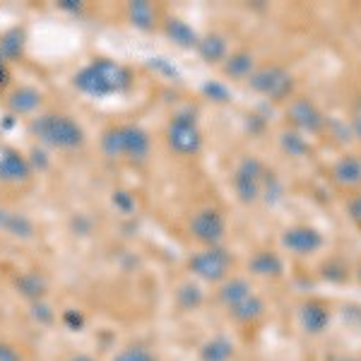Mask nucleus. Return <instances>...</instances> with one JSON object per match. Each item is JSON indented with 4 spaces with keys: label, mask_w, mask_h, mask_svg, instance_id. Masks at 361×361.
Returning a JSON list of instances; mask_svg holds the SVG:
<instances>
[{
    "label": "nucleus",
    "mask_w": 361,
    "mask_h": 361,
    "mask_svg": "<svg viewBox=\"0 0 361 361\" xmlns=\"http://www.w3.org/2000/svg\"><path fill=\"white\" fill-rule=\"evenodd\" d=\"M263 178H265V171L258 159H243L234 176L236 195L241 197L243 202H255L258 195L263 193Z\"/></svg>",
    "instance_id": "nucleus-6"
},
{
    "label": "nucleus",
    "mask_w": 361,
    "mask_h": 361,
    "mask_svg": "<svg viewBox=\"0 0 361 361\" xmlns=\"http://www.w3.org/2000/svg\"><path fill=\"white\" fill-rule=\"evenodd\" d=\"M349 212H352V217L361 224V195L352 200V205H349Z\"/></svg>",
    "instance_id": "nucleus-33"
},
{
    "label": "nucleus",
    "mask_w": 361,
    "mask_h": 361,
    "mask_svg": "<svg viewBox=\"0 0 361 361\" xmlns=\"http://www.w3.org/2000/svg\"><path fill=\"white\" fill-rule=\"evenodd\" d=\"M289 118H292V123L296 128H301V130H308V133H316L323 128V116L316 106H313L311 102H294L292 106H289Z\"/></svg>",
    "instance_id": "nucleus-11"
},
{
    "label": "nucleus",
    "mask_w": 361,
    "mask_h": 361,
    "mask_svg": "<svg viewBox=\"0 0 361 361\" xmlns=\"http://www.w3.org/2000/svg\"><path fill=\"white\" fill-rule=\"evenodd\" d=\"M197 51H200V56L205 58V61H222L226 56V42L222 37H205L197 42Z\"/></svg>",
    "instance_id": "nucleus-20"
},
{
    "label": "nucleus",
    "mask_w": 361,
    "mask_h": 361,
    "mask_svg": "<svg viewBox=\"0 0 361 361\" xmlns=\"http://www.w3.org/2000/svg\"><path fill=\"white\" fill-rule=\"evenodd\" d=\"M253 73V56L250 54H234L226 61V75L231 78H250Z\"/></svg>",
    "instance_id": "nucleus-21"
},
{
    "label": "nucleus",
    "mask_w": 361,
    "mask_h": 361,
    "mask_svg": "<svg viewBox=\"0 0 361 361\" xmlns=\"http://www.w3.org/2000/svg\"><path fill=\"white\" fill-rule=\"evenodd\" d=\"M229 311H231V316L238 318V320H250V318L260 316V311H263V304H260L258 296L250 294L246 301H241V304L234 306V308H229Z\"/></svg>",
    "instance_id": "nucleus-23"
},
{
    "label": "nucleus",
    "mask_w": 361,
    "mask_h": 361,
    "mask_svg": "<svg viewBox=\"0 0 361 361\" xmlns=\"http://www.w3.org/2000/svg\"><path fill=\"white\" fill-rule=\"evenodd\" d=\"M0 361H20V352L8 342H0Z\"/></svg>",
    "instance_id": "nucleus-29"
},
{
    "label": "nucleus",
    "mask_w": 361,
    "mask_h": 361,
    "mask_svg": "<svg viewBox=\"0 0 361 361\" xmlns=\"http://www.w3.org/2000/svg\"><path fill=\"white\" fill-rule=\"evenodd\" d=\"M169 147L180 157H190L197 154L202 147V133L197 128V121L193 114H176L169 123L166 130Z\"/></svg>",
    "instance_id": "nucleus-4"
},
{
    "label": "nucleus",
    "mask_w": 361,
    "mask_h": 361,
    "mask_svg": "<svg viewBox=\"0 0 361 361\" xmlns=\"http://www.w3.org/2000/svg\"><path fill=\"white\" fill-rule=\"evenodd\" d=\"M166 34L178 46H197V42H200V39H197V34L188 25H185L183 20H169L166 22Z\"/></svg>",
    "instance_id": "nucleus-18"
},
{
    "label": "nucleus",
    "mask_w": 361,
    "mask_h": 361,
    "mask_svg": "<svg viewBox=\"0 0 361 361\" xmlns=\"http://www.w3.org/2000/svg\"><path fill=\"white\" fill-rule=\"evenodd\" d=\"M32 178V164L15 147L0 142V183L20 185Z\"/></svg>",
    "instance_id": "nucleus-8"
},
{
    "label": "nucleus",
    "mask_w": 361,
    "mask_h": 361,
    "mask_svg": "<svg viewBox=\"0 0 361 361\" xmlns=\"http://www.w3.org/2000/svg\"><path fill=\"white\" fill-rule=\"evenodd\" d=\"M17 287H20V292L29 296V299H39V296L44 294V279L39 275H22L17 279Z\"/></svg>",
    "instance_id": "nucleus-24"
},
{
    "label": "nucleus",
    "mask_w": 361,
    "mask_h": 361,
    "mask_svg": "<svg viewBox=\"0 0 361 361\" xmlns=\"http://www.w3.org/2000/svg\"><path fill=\"white\" fill-rule=\"evenodd\" d=\"M231 347L229 342L222 340V337H217V340L207 342L205 347H202V359L205 361H226L231 357Z\"/></svg>",
    "instance_id": "nucleus-22"
},
{
    "label": "nucleus",
    "mask_w": 361,
    "mask_h": 361,
    "mask_svg": "<svg viewBox=\"0 0 361 361\" xmlns=\"http://www.w3.org/2000/svg\"><path fill=\"white\" fill-rule=\"evenodd\" d=\"M282 243L296 255H308L323 246V236L311 226H294V229L284 231Z\"/></svg>",
    "instance_id": "nucleus-10"
},
{
    "label": "nucleus",
    "mask_w": 361,
    "mask_h": 361,
    "mask_svg": "<svg viewBox=\"0 0 361 361\" xmlns=\"http://www.w3.org/2000/svg\"><path fill=\"white\" fill-rule=\"evenodd\" d=\"M250 85L255 92L270 97V99H284L292 92V75L282 68H265L250 75Z\"/></svg>",
    "instance_id": "nucleus-7"
},
{
    "label": "nucleus",
    "mask_w": 361,
    "mask_h": 361,
    "mask_svg": "<svg viewBox=\"0 0 361 361\" xmlns=\"http://www.w3.org/2000/svg\"><path fill=\"white\" fill-rule=\"evenodd\" d=\"M152 147V140L140 126H111L102 135V152L109 159L145 161Z\"/></svg>",
    "instance_id": "nucleus-3"
},
{
    "label": "nucleus",
    "mask_w": 361,
    "mask_h": 361,
    "mask_svg": "<svg viewBox=\"0 0 361 361\" xmlns=\"http://www.w3.org/2000/svg\"><path fill=\"white\" fill-rule=\"evenodd\" d=\"M114 361H157V359L142 347H128L121 354H116Z\"/></svg>",
    "instance_id": "nucleus-27"
},
{
    "label": "nucleus",
    "mask_w": 361,
    "mask_h": 361,
    "mask_svg": "<svg viewBox=\"0 0 361 361\" xmlns=\"http://www.w3.org/2000/svg\"><path fill=\"white\" fill-rule=\"evenodd\" d=\"M8 106L13 114H32L37 111L39 106H42V94H39L34 87H20V90H15L13 94L8 97Z\"/></svg>",
    "instance_id": "nucleus-12"
},
{
    "label": "nucleus",
    "mask_w": 361,
    "mask_h": 361,
    "mask_svg": "<svg viewBox=\"0 0 361 361\" xmlns=\"http://www.w3.org/2000/svg\"><path fill=\"white\" fill-rule=\"evenodd\" d=\"M32 135L46 147L78 149L85 145V130L66 114H44L32 121Z\"/></svg>",
    "instance_id": "nucleus-2"
},
{
    "label": "nucleus",
    "mask_w": 361,
    "mask_h": 361,
    "mask_svg": "<svg viewBox=\"0 0 361 361\" xmlns=\"http://www.w3.org/2000/svg\"><path fill=\"white\" fill-rule=\"evenodd\" d=\"M178 301L185 308L197 306V304H200V289L193 287V284H183V287H180V292H178Z\"/></svg>",
    "instance_id": "nucleus-28"
},
{
    "label": "nucleus",
    "mask_w": 361,
    "mask_h": 361,
    "mask_svg": "<svg viewBox=\"0 0 361 361\" xmlns=\"http://www.w3.org/2000/svg\"><path fill=\"white\" fill-rule=\"evenodd\" d=\"M250 270L255 272V275H279L282 272V260L277 258L275 253H267V250H263V253H258L253 260H250Z\"/></svg>",
    "instance_id": "nucleus-19"
},
{
    "label": "nucleus",
    "mask_w": 361,
    "mask_h": 361,
    "mask_svg": "<svg viewBox=\"0 0 361 361\" xmlns=\"http://www.w3.org/2000/svg\"><path fill=\"white\" fill-rule=\"evenodd\" d=\"M0 229H5L13 236H29L32 234V222H29L25 214H15V212L0 209Z\"/></svg>",
    "instance_id": "nucleus-16"
},
{
    "label": "nucleus",
    "mask_w": 361,
    "mask_h": 361,
    "mask_svg": "<svg viewBox=\"0 0 361 361\" xmlns=\"http://www.w3.org/2000/svg\"><path fill=\"white\" fill-rule=\"evenodd\" d=\"M114 202L118 205L123 212H130L133 209V197L128 195V193H116V197H114Z\"/></svg>",
    "instance_id": "nucleus-31"
},
{
    "label": "nucleus",
    "mask_w": 361,
    "mask_h": 361,
    "mask_svg": "<svg viewBox=\"0 0 361 361\" xmlns=\"http://www.w3.org/2000/svg\"><path fill=\"white\" fill-rule=\"evenodd\" d=\"M224 229H226L224 217L217 209H202V212H197L195 217L190 219V231H193V236L197 241L209 243V246L222 241Z\"/></svg>",
    "instance_id": "nucleus-9"
},
{
    "label": "nucleus",
    "mask_w": 361,
    "mask_h": 361,
    "mask_svg": "<svg viewBox=\"0 0 361 361\" xmlns=\"http://www.w3.org/2000/svg\"><path fill=\"white\" fill-rule=\"evenodd\" d=\"M229 265H231L229 253L217 246L200 250V253H195L193 258H190V270H193L197 277L207 279V282L222 279L226 275V270H229Z\"/></svg>",
    "instance_id": "nucleus-5"
},
{
    "label": "nucleus",
    "mask_w": 361,
    "mask_h": 361,
    "mask_svg": "<svg viewBox=\"0 0 361 361\" xmlns=\"http://www.w3.org/2000/svg\"><path fill=\"white\" fill-rule=\"evenodd\" d=\"M354 128H357V133H359V137H361V116L354 118Z\"/></svg>",
    "instance_id": "nucleus-34"
},
{
    "label": "nucleus",
    "mask_w": 361,
    "mask_h": 361,
    "mask_svg": "<svg viewBox=\"0 0 361 361\" xmlns=\"http://www.w3.org/2000/svg\"><path fill=\"white\" fill-rule=\"evenodd\" d=\"M250 294H253V292H250L246 279H231V282H226L224 287H222V292H219V296H222V301L226 304V308L238 306L241 301H246Z\"/></svg>",
    "instance_id": "nucleus-15"
},
{
    "label": "nucleus",
    "mask_w": 361,
    "mask_h": 361,
    "mask_svg": "<svg viewBox=\"0 0 361 361\" xmlns=\"http://www.w3.org/2000/svg\"><path fill=\"white\" fill-rule=\"evenodd\" d=\"M304 320H306V328L311 330V333H318V330L325 325V320H328V313L318 306H308L304 311Z\"/></svg>",
    "instance_id": "nucleus-25"
},
{
    "label": "nucleus",
    "mask_w": 361,
    "mask_h": 361,
    "mask_svg": "<svg viewBox=\"0 0 361 361\" xmlns=\"http://www.w3.org/2000/svg\"><path fill=\"white\" fill-rule=\"evenodd\" d=\"M128 15H130V22L135 25L137 29H152L154 22H157V10L152 3H130L128 5Z\"/></svg>",
    "instance_id": "nucleus-14"
},
{
    "label": "nucleus",
    "mask_w": 361,
    "mask_h": 361,
    "mask_svg": "<svg viewBox=\"0 0 361 361\" xmlns=\"http://www.w3.org/2000/svg\"><path fill=\"white\" fill-rule=\"evenodd\" d=\"M335 180L342 185H359L361 183V159L359 157H345L335 166Z\"/></svg>",
    "instance_id": "nucleus-13"
},
{
    "label": "nucleus",
    "mask_w": 361,
    "mask_h": 361,
    "mask_svg": "<svg viewBox=\"0 0 361 361\" xmlns=\"http://www.w3.org/2000/svg\"><path fill=\"white\" fill-rule=\"evenodd\" d=\"M8 85H10V68H8V61H5L3 54H0V92H3Z\"/></svg>",
    "instance_id": "nucleus-30"
},
{
    "label": "nucleus",
    "mask_w": 361,
    "mask_h": 361,
    "mask_svg": "<svg viewBox=\"0 0 361 361\" xmlns=\"http://www.w3.org/2000/svg\"><path fill=\"white\" fill-rule=\"evenodd\" d=\"M25 51V32L20 29H10L0 37V54H3L5 61H13V58L22 56Z\"/></svg>",
    "instance_id": "nucleus-17"
},
{
    "label": "nucleus",
    "mask_w": 361,
    "mask_h": 361,
    "mask_svg": "<svg viewBox=\"0 0 361 361\" xmlns=\"http://www.w3.org/2000/svg\"><path fill=\"white\" fill-rule=\"evenodd\" d=\"M282 145L289 154H304L308 149V142L301 135H296V133H287V135H282Z\"/></svg>",
    "instance_id": "nucleus-26"
},
{
    "label": "nucleus",
    "mask_w": 361,
    "mask_h": 361,
    "mask_svg": "<svg viewBox=\"0 0 361 361\" xmlns=\"http://www.w3.org/2000/svg\"><path fill=\"white\" fill-rule=\"evenodd\" d=\"M70 361H94V359H92V357H85V354H80V357H73Z\"/></svg>",
    "instance_id": "nucleus-35"
},
{
    "label": "nucleus",
    "mask_w": 361,
    "mask_h": 361,
    "mask_svg": "<svg viewBox=\"0 0 361 361\" xmlns=\"http://www.w3.org/2000/svg\"><path fill=\"white\" fill-rule=\"evenodd\" d=\"M75 87L87 97H114L123 94L133 85V73L126 66L109 58H97V61L87 63V66L75 75Z\"/></svg>",
    "instance_id": "nucleus-1"
},
{
    "label": "nucleus",
    "mask_w": 361,
    "mask_h": 361,
    "mask_svg": "<svg viewBox=\"0 0 361 361\" xmlns=\"http://www.w3.org/2000/svg\"><path fill=\"white\" fill-rule=\"evenodd\" d=\"M205 92H209V94H217L219 102H226V99H229V92H226L222 85H207Z\"/></svg>",
    "instance_id": "nucleus-32"
}]
</instances>
